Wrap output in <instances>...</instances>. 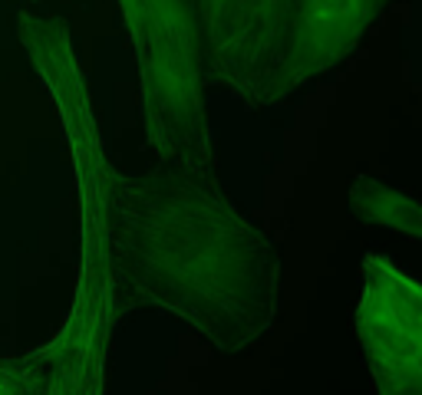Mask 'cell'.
<instances>
[{"mask_svg":"<svg viewBox=\"0 0 422 395\" xmlns=\"http://www.w3.org/2000/svg\"><path fill=\"white\" fill-rule=\"evenodd\" d=\"M106 221L119 320L159 310L225 356L251 349L277 323L281 254L218 175L162 161L139 175L112 168Z\"/></svg>","mask_w":422,"mask_h":395,"instance_id":"6da1fadb","label":"cell"},{"mask_svg":"<svg viewBox=\"0 0 422 395\" xmlns=\"http://www.w3.org/2000/svg\"><path fill=\"white\" fill-rule=\"evenodd\" d=\"M350 214L367 227H386L396 234L419 241L422 237V208L416 198L373 175H357L347 192Z\"/></svg>","mask_w":422,"mask_h":395,"instance_id":"52a82bcc","label":"cell"},{"mask_svg":"<svg viewBox=\"0 0 422 395\" xmlns=\"http://www.w3.org/2000/svg\"><path fill=\"white\" fill-rule=\"evenodd\" d=\"M383 11L386 0H294L287 46L274 79V106L347 63Z\"/></svg>","mask_w":422,"mask_h":395,"instance_id":"8992f818","label":"cell"},{"mask_svg":"<svg viewBox=\"0 0 422 395\" xmlns=\"http://www.w3.org/2000/svg\"><path fill=\"white\" fill-rule=\"evenodd\" d=\"M46 369L33 353L0 356V395H44Z\"/></svg>","mask_w":422,"mask_h":395,"instance_id":"ba28073f","label":"cell"},{"mask_svg":"<svg viewBox=\"0 0 422 395\" xmlns=\"http://www.w3.org/2000/svg\"><path fill=\"white\" fill-rule=\"evenodd\" d=\"M13 33L33 76L40 79L63 128L79 208V270L63 326L30 349L46 369L44 395H106L109 349L119 326L116 283L109 260V175L89 79L73 43V27L60 13L17 11Z\"/></svg>","mask_w":422,"mask_h":395,"instance_id":"7a4b0ae2","label":"cell"},{"mask_svg":"<svg viewBox=\"0 0 422 395\" xmlns=\"http://www.w3.org/2000/svg\"><path fill=\"white\" fill-rule=\"evenodd\" d=\"M119 17L139 76L145 145L162 165L218 175L195 4L122 0Z\"/></svg>","mask_w":422,"mask_h":395,"instance_id":"3957f363","label":"cell"},{"mask_svg":"<svg viewBox=\"0 0 422 395\" xmlns=\"http://www.w3.org/2000/svg\"><path fill=\"white\" fill-rule=\"evenodd\" d=\"M353 330L376 395H422V287L386 254H363Z\"/></svg>","mask_w":422,"mask_h":395,"instance_id":"5b68a950","label":"cell"},{"mask_svg":"<svg viewBox=\"0 0 422 395\" xmlns=\"http://www.w3.org/2000/svg\"><path fill=\"white\" fill-rule=\"evenodd\" d=\"M294 0H198V43L208 86H225L248 109L274 106Z\"/></svg>","mask_w":422,"mask_h":395,"instance_id":"277c9868","label":"cell"}]
</instances>
